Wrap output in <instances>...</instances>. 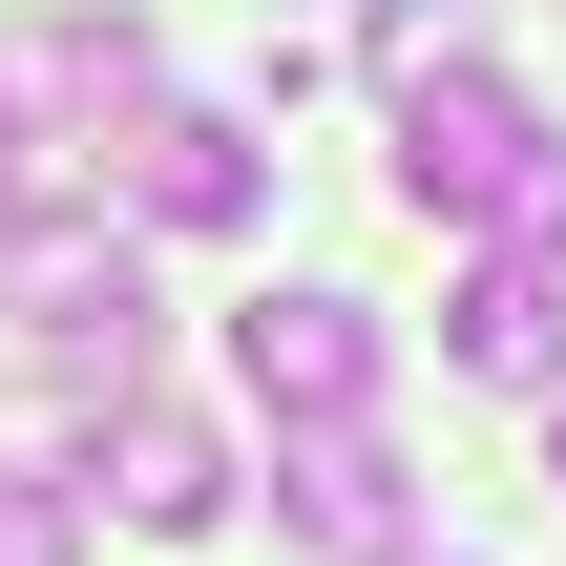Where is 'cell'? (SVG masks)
<instances>
[{
	"mask_svg": "<svg viewBox=\"0 0 566 566\" xmlns=\"http://www.w3.org/2000/svg\"><path fill=\"white\" fill-rule=\"evenodd\" d=\"M399 210H420V231H483L504 273H566V126L504 105L483 63L420 84V105H399Z\"/></svg>",
	"mask_w": 566,
	"mask_h": 566,
	"instance_id": "obj_1",
	"label": "cell"
},
{
	"mask_svg": "<svg viewBox=\"0 0 566 566\" xmlns=\"http://www.w3.org/2000/svg\"><path fill=\"white\" fill-rule=\"evenodd\" d=\"M0 336H42L63 378H105V399H126V357H147V273H126V231L21 189V210H0Z\"/></svg>",
	"mask_w": 566,
	"mask_h": 566,
	"instance_id": "obj_2",
	"label": "cell"
},
{
	"mask_svg": "<svg viewBox=\"0 0 566 566\" xmlns=\"http://www.w3.org/2000/svg\"><path fill=\"white\" fill-rule=\"evenodd\" d=\"M357 42H378V84H399V105H420V84H462V63H483V21H462V0H378V21H357Z\"/></svg>",
	"mask_w": 566,
	"mask_h": 566,
	"instance_id": "obj_9",
	"label": "cell"
},
{
	"mask_svg": "<svg viewBox=\"0 0 566 566\" xmlns=\"http://www.w3.org/2000/svg\"><path fill=\"white\" fill-rule=\"evenodd\" d=\"M273 504H294L315 546H357V566H399V504H420V483H399V441H378V420H315V441L273 462Z\"/></svg>",
	"mask_w": 566,
	"mask_h": 566,
	"instance_id": "obj_6",
	"label": "cell"
},
{
	"mask_svg": "<svg viewBox=\"0 0 566 566\" xmlns=\"http://www.w3.org/2000/svg\"><path fill=\"white\" fill-rule=\"evenodd\" d=\"M546 483H566V420H546Z\"/></svg>",
	"mask_w": 566,
	"mask_h": 566,
	"instance_id": "obj_12",
	"label": "cell"
},
{
	"mask_svg": "<svg viewBox=\"0 0 566 566\" xmlns=\"http://www.w3.org/2000/svg\"><path fill=\"white\" fill-rule=\"evenodd\" d=\"M84 483H105V525L189 546V525L231 504V441H210V420H168V399H105V462H84Z\"/></svg>",
	"mask_w": 566,
	"mask_h": 566,
	"instance_id": "obj_5",
	"label": "cell"
},
{
	"mask_svg": "<svg viewBox=\"0 0 566 566\" xmlns=\"http://www.w3.org/2000/svg\"><path fill=\"white\" fill-rule=\"evenodd\" d=\"M42 105H105V126H126V105H147V42H126V21H42Z\"/></svg>",
	"mask_w": 566,
	"mask_h": 566,
	"instance_id": "obj_8",
	"label": "cell"
},
{
	"mask_svg": "<svg viewBox=\"0 0 566 566\" xmlns=\"http://www.w3.org/2000/svg\"><path fill=\"white\" fill-rule=\"evenodd\" d=\"M0 566H84V483L63 462H0Z\"/></svg>",
	"mask_w": 566,
	"mask_h": 566,
	"instance_id": "obj_10",
	"label": "cell"
},
{
	"mask_svg": "<svg viewBox=\"0 0 566 566\" xmlns=\"http://www.w3.org/2000/svg\"><path fill=\"white\" fill-rule=\"evenodd\" d=\"M105 189H126L147 231H252V189H273V168H252V126H231V105H126V126H105Z\"/></svg>",
	"mask_w": 566,
	"mask_h": 566,
	"instance_id": "obj_3",
	"label": "cell"
},
{
	"mask_svg": "<svg viewBox=\"0 0 566 566\" xmlns=\"http://www.w3.org/2000/svg\"><path fill=\"white\" fill-rule=\"evenodd\" d=\"M441 336H462V378H566V273H504V252H483Z\"/></svg>",
	"mask_w": 566,
	"mask_h": 566,
	"instance_id": "obj_7",
	"label": "cell"
},
{
	"mask_svg": "<svg viewBox=\"0 0 566 566\" xmlns=\"http://www.w3.org/2000/svg\"><path fill=\"white\" fill-rule=\"evenodd\" d=\"M231 378L315 441V420H357V399H378V315H357V294H252V315H231Z\"/></svg>",
	"mask_w": 566,
	"mask_h": 566,
	"instance_id": "obj_4",
	"label": "cell"
},
{
	"mask_svg": "<svg viewBox=\"0 0 566 566\" xmlns=\"http://www.w3.org/2000/svg\"><path fill=\"white\" fill-rule=\"evenodd\" d=\"M0 210H21V126H0Z\"/></svg>",
	"mask_w": 566,
	"mask_h": 566,
	"instance_id": "obj_11",
	"label": "cell"
}]
</instances>
